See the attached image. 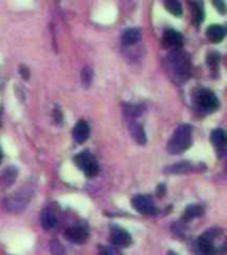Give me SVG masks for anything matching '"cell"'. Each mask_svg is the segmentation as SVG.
<instances>
[{"instance_id": "6da1fadb", "label": "cell", "mask_w": 227, "mask_h": 255, "mask_svg": "<svg viewBox=\"0 0 227 255\" xmlns=\"http://www.w3.org/2000/svg\"><path fill=\"white\" fill-rule=\"evenodd\" d=\"M191 145V127L181 125L174 132L173 137L168 144V152L170 154H181L188 150Z\"/></svg>"}, {"instance_id": "7a4b0ae2", "label": "cell", "mask_w": 227, "mask_h": 255, "mask_svg": "<svg viewBox=\"0 0 227 255\" xmlns=\"http://www.w3.org/2000/svg\"><path fill=\"white\" fill-rule=\"evenodd\" d=\"M194 104L197 108L206 113L215 112L219 107L217 96L208 89H199L194 96Z\"/></svg>"}, {"instance_id": "3957f363", "label": "cell", "mask_w": 227, "mask_h": 255, "mask_svg": "<svg viewBox=\"0 0 227 255\" xmlns=\"http://www.w3.org/2000/svg\"><path fill=\"white\" fill-rule=\"evenodd\" d=\"M169 61L171 64V68L175 72V76H178L182 80H186L190 76V60L184 52L174 51L173 54L169 56Z\"/></svg>"}, {"instance_id": "277c9868", "label": "cell", "mask_w": 227, "mask_h": 255, "mask_svg": "<svg viewBox=\"0 0 227 255\" xmlns=\"http://www.w3.org/2000/svg\"><path fill=\"white\" fill-rule=\"evenodd\" d=\"M73 161L76 164V166L87 177L97 176V173H98V164H97L96 158L93 157L88 150L78 153Z\"/></svg>"}, {"instance_id": "5b68a950", "label": "cell", "mask_w": 227, "mask_h": 255, "mask_svg": "<svg viewBox=\"0 0 227 255\" xmlns=\"http://www.w3.org/2000/svg\"><path fill=\"white\" fill-rule=\"evenodd\" d=\"M29 191L31 190L25 191L23 189V190L18 191L14 196H11L10 198H7L4 201L5 209L8 211H12V213H20L28 203L29 196H31Z\"/></svg>"}, {"instance_id": "8992f818", "label": "cell", "mask_w": 227, "mask_h": 255, "mask_svg": "<svg viewBox=\"0 0 227 255\" xmlns=\"http://www.w3.org/2000/svg\"><path fill=\"white\" fill-rule=\"evenodd\" d=\"M109 239H111V243L114 247H129L132 245V237L131 234L128 233L124 229L121 227H117V226H112L111 227V236H109Z\"/></svg>"}, {"instance_id": "52a82bcc", "label": "cell", "mask_w": 227, "mask_h": 255, "mask_svg": "<svg viewBox=\"0 0 227 255\" xmlns=\"http://www.w3.org/2000/svg\"><path fill=\"white\" fill-rule=\"evenodd\" d=\"M132 205L135 210L144 216H157V213H158V209L153 205L150 198L145 196H135L132 200Z\"/></svg>"}, {"instance_id": "ba28073f", "label": "cell", "mask_w": 227, "mask_h": 255, "mask_svg": "<svg viewBox=\"0 0 227 255\" xmlns=\"http://www.w3.org/2000/svg\"><path fill=\"white\" fill-rule=\"evenodd\" d=\"M162 44H164L165 48L177 51L184 44V36L175 30L165 31L164 36H162Z\"/></svg>"}, {"instance_id": "9c48e42d", "label": "cell", "mask_w": 227, "mask_h": 255, "mask_svg": "<svg viewBox=\"0 0 227 255\" xmlns=\"http://www.w3.org/2000/svg\"><path fill=\"white\" fill-rule=\"evenodd\" d=\"M65 238L72 243L81 245L88 239V231L81 226H72L65 230Z\"/></svg>"}, {"instance_id": "30bf717a", "label": "cell", "mask_w": 227, "mask_h": 255, "mask_svg": "<svg viewBox=\"0 0 227 255\" xmlns=\"http://www.w3.org/2000/svg\"><path fill=\"white\" fill-rule=\"evenodd\" d=\"M89 133H91V129H89V125H88L87 121L84 120H80L75 128H73V138L77 144H84L89 137Z\"/></svg>"}, {"instance_id": "8fae6325", "label": "cell", "mask_w": 227, "mask_h": 255, "mask_svg": "<svg viewBox=\"0 0 227 255\" xmlns=\"http://www.w3.org/2000/svg\"><path fill=\"white\" fill-rule=\"evenodd\" d=\"M40 223H41L43 229H45V230H51V229H54L55 226H56L57 218H56V214H55V211L51 207L43 209L41 214H40Z\"/></svg>"}, {"instance_id": "7c38bea8", "label": "cell", "mask_w": 227, "mask_h": 255, "mask_svg": "<svg viewBox=\"0 0 227 255\" xmlns=\"http://www.w3.org/2000/svg\"><path fill=\"white\" fill-rule=\"evenodd\" d=\"M208 39L214 43V44H218V43H221L223 39H225V35H226V31L223 28L222 25H218V24H213L210 25L208 28Z\"/></svg>"}, {"instance_id": "4fadbf2b", "label": "cell", "mask_w": 227, "mask_h": 255, "mask_svg": "<svg viewBox=\"0 0 227 255\" xmlns=\"http://www.w3.org/2000/svg\"><path fill=\"white\" fill-rule=\"evenodd\" d=\"M16 177H18V170L15 166L7 167L4 173L0 177V186L3 189H8L10 186L14 185V182L16 181Z\"/></svg>"}, {"instance_id": "5bb4252c", "label": "cell", "mask_w": 227, "mask_h": 255, "mask_svg": "<svg viewBox=\"0 0 227 255\" xmlns=\"http://www.w3.org/2000/svg\"><path fill=\"white\" fill-rule=\"evenodd\" d=\"M195 250L198 253V255H214L215 253V249H214L211 240L208 239V238H199L195 243Z\"/></svg>"}, {"instance_id": "9a60e30c", "label": "cell", "mask_w": 227, "mask_h": 255, "mask_svg": "<svg viewBox=\"0 0 227 255\" xmlns=\"http://www.w3.org/2000/svg\"><path fill=\"white\" fill-rule=\"evenodd\" d=\"M203 214V207L199 205H190L185 209L184 214H182V221L189 222L194 219V218H198Z\"/></svg>"}, {"instance_id": "2e32d148", "label": "cell", "mask_w": 227, "mask_h": 255, "mask_svg": "<svg viewBox=\"0 0 227 255\" xmlns=\"http://www.w3.org/2000/svg\"><path fill=\"white\" fill-rule=\"evenodd\" d=\"M141 39V32L137 28H129V30L124 31L122 34V41L126 45H133L137 41H140Z\"/></svg>"}, {"instance_id": "e0dca14e", "label": "cell", "mask_w": 227, "mask_h": 255, "mask_svg": "<svg viewBox=\"0 0 227 255\" xmlns=\"http://www.w3.org/2000/svg\"><path fill=\"white\" fill-rule=\"evenodd\" d=\"M211 143L217 149H223L226 146L227 144V136L226 133L221 130V129H217L211 133Z\"/></svg>"}, {"instance_id": "ac0fdd59", "label": "cell", "mask_w": 227, "mask_h": 255, "mask_svg": "<svg viewBox=\"0 0 227 255\" xmlns=\"http://www.w3.org/2000/svg\"><path fill=\"white\" fill-rule=\"evenodd\" d=\"M131 133L132 136H133V138L137 141V144H140V145L146 144L145 130H144V128L141 127L140 124H132Z\"/></svg>"}, {"instance_id": "d6986e66", "label": "cell", "mask_w": 227, "mask_h": 255, "mask_svg": "<svg viewBox=\"0 0 227 255\" xmlns=\"http://www.w3.org/2000/svg\"><path fill=\"white\" fill-rule=\"evenodd\" d=\"M164 4L168 12L173 16L182 15V7L179 4L178 0H164Z\"/></svg>"}, {"instance_id": "ffe728a7", "label": "cell", "mask_w": 227, "mask_h": 255, "mask_svg": "<svg viewBox=\"0 0 227 255\" xmlns=\"http://www.w3.org/2000/svg\"><path fill=\"white\" fill-rule=\"evenodd\" d=\"M203 16H205V14H203V8H202V4L201 3H195L193 7V19H194V24L197 25H201V23L203 21Z\"/></svg>"}, {"instance_id": "44dd1931", "label": "cell", "mask_w": 227, "mask_h": 255, "mask_svg": "<svg viewBox=\"0 0 227 255\" xmlns=\"http://www.w3.org/2000/svg\"><path fill=\"white\" fill-rule=\"evenodd\" d=\"M169 169L170 170H168L169 173H188L193 169V166L189 162H181V164H177V165H174Z\"/></svg>"}, {"instance_id": "7402d4cb", "label": "cell", "mask_w": 227, "mask_h": 255, "mask_svg": "<svg viewBox=\"0 0 227 255\" xmlns=\"http://www.w3.org/2000/svg\"><path fill=\"white\" fill-rule=\"evenodd\" d=\"M206 60H208V67L213 69V71H215L218 67V64H219V60H221V56H219L218 52H210V54L208 55Z\"/></svg>"}, {"instance_id": "603a6c76", "label": "cell", "mask_w": 227, "mask_h": 255, "mask_svg": "<svg viewBox=\"0 0 227 255\" xmlns=\"http://www.w3.org/2000/svg\"><path fill=\"white\" fill-rule=\"evenodd\" d=\"M92 77H93V72H92V69L91 68H84L82 69V72H81V80H82V83L85 84V85H89L91 84V81H92Z\"/></svg>"}, {"instance_id": "cb8c5ba5", "label": "cell", "mask_w": 227, "mask_h": 255, "mask_svg": "<svg viewBox=\"0 0 227 255\" xmlns=\"http://www.w3.org/2000/svg\"><path fill=\"white\" fill-rule=\"evenodd\" d=\"M142 109L140 107H135V105H128L125 107V113L128 116H131V117H135V116H138L141 113Z\"/></svg>"}, {"instance_id": "d4e9b609", "label": "cell", "mask_w": 227, "mask_h": 255, "mask_svg": "<svg viewBox=\"0 0 227 255\" xmlns=\"http://www.w3.org/2000/svg\"><path fill=\"white\" fill-rule=\"evenodd\" d=\"M98 255H121L120 251L114 247H100Z\"/></svg>"}, {"instance_id": "484cf974", "label": "cell", "mask_w": 227, "mask_h": 255, "mask_svg": "<svg viewBox=\"0 0 227 255\" xmlns=\"http://www.w3.org/2000/svg\"><path fill=\"white\" fill-rule=\"evenodd\" d=\"M51 245H52V246H51V250L54 251L55 255H63L64 254V249L61 247V246H60V243H58V242H56V240H55V242H52Z\"/></svg>"}, {"instance_id": "4316f807", "label": "cell", "mask_w": 227, "mask_h": 255, "mask_svg": "<svg viewBox=\"0 0 227 255\" xmlns=\"http://www.w3.org/2000/svg\"><path fill=\"white\" fill-rule=\"evenodd\" d=\"M214 5L217 7V10L221 12V14H225L226 12V5L223 4L222 0H213Z\"/></svg>"}, {"instance_id": "83f0119b", "label": "cell", "mask_w": 227, "mask_h": 255, "mask_svg": "<svg viewBox=\"0 0 227 255\" xmlns=\"http://www.w3.org/2000/svg\"><path fill=\"white\" fill-rule=\"evenodd\" d=\"M54 116H55V120H56V123H57V124H60L61 121H63V113L60 112L58 109H55Z\"/></svg>"}, {"instance_id": "f1b7e54d", "label": "cell", "mask_w": 227, "mask_h": 255, "mask_svg": "<svg viewBox=\"0 0 227 255\" xmlns=\"http://www.w3.org/2000/svg\"><path fill=\"white\" fill-rule=\"evenodd\" d=\"M20 73L23 76V79L28 80L29 79V71L27 67H20Z\"/></svg>"}, {"instance_id": "f546056e", "label": "cell", "mask_w": 227, "mask_h": 255, "mask_svg": "<svg viewBox=\"0 0 227 255\" xmlns=\"http://www.w3.org/2000/svg\"><path fill=\"white\" fill-rule=\"evenodd\" d=\"M165 190H166V186L165 185H160V186L157 187V196L162 198L165 196Z\"/></svg>"}, {"instance_id": "4dcf8cb0", "label": "cell", "mask_w": 227, "mask_h": 255, "mask_svg": "<svg viewBox=\"0 0 227 255\" xmlns=\"http://www.w3.org/2000/svg\"><path fill=\"white\" fill-rule=\"evenodd\" d=\"M1 158H3V152H1V147H0V162H1Z\"/></svg>"}]
</instances>
